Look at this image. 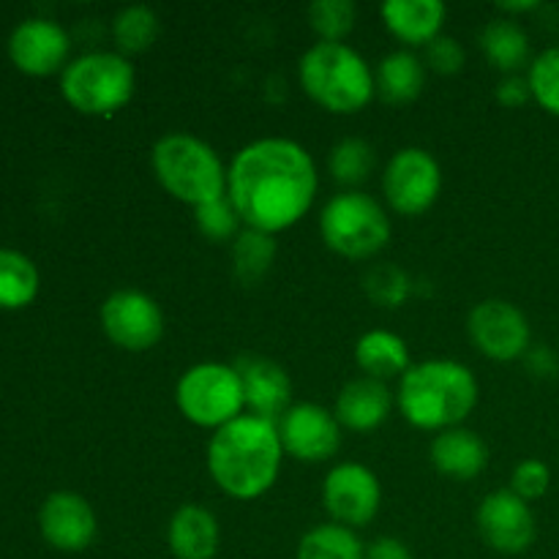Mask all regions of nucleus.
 Masks as SVG:
<instances>
[{
  "mask_svg": "<svg viewBox=\"0 0 559 559\" xmlns=\"http://www.w3.org/2000/svg\"><path fill=\"white\" fill-rule=\"evenodd\" d=\"M355 364L360 366L364 377L371 380H402L409 371V347L402 336L391 331H366L355 344Z\"/></svg>",
  "mask_w": 559,
  "mask_h": 559,
  "instance_id": "4be33fe9",
  "label": "nucleus"
},
{
  "mask_svg": "<svg viewBox=\"0 0 559 559\" xmlns=\"http://www.w3.org/2000/svg\"><path fill=\"white\" fill-rule=\"evenodd\" d=\"M358 22L353 0H314L309 5V25L320 41H344Z\"/></svg>",
  "mask_w": 559,
  "mask_h": 559,
  "instance_id": "c756f323",
  "label": "nucleus"
},
{
  "mask_svg": "<svg viewBox=\"0 0 559 559\" xmlns=\"http://www.w3.org/2000/svg\"><path fill=\"white\" fill-rule=\"evenodd\" d=\"M424 85L426 63L418 55L409 52V49L385 55L374 71L377 96L385 104H396V107L415 102L424 93Z\"/></svg>",
  "mask_w": 559,
  "mask_h": 559,
  "instance_id": "5701e85b",
  "label": "nucleus"
},
{
  "mask_svg": "<svg viewBox=\"0 0 559 559\" xmlns=\"http://www.w3.org/2000/svg\"><path fill=\"white\" fill-rule=\"evenodd\" d=\"M295 559H366V546L355 530L342 524H320L300 538Z\"/></svg>",
  "mask_w": 559,
  "mask_h": 559,
  "instance_id": "a878e982",
  "label": "nucleus"
},
{
  "mask_svg": "<svg viewBox=\"0 0 559 559\" xmlns=\"http://www.w3.org/2000/svg\"><path fill=\"white\" fill-rule=\"evenodd\" d=\"M533 102L559 118V47H549L530 63L527 71Z\"/></svg>",
  "mask_w": 559,
  "mask_h": 559,
  "instance_id": "7c9ffc66",
  "label": "nucleus"
},
{
  "mask_svg": "<svg viewBox=\"0 0 559 559\" xmlns=\"http://www.w3.org/2000/svg\"><path fill=\"white\" fill-rule=\"evenodd\" d=\"M44 540L58 551H85L96 538V513L85 497L74 491H55L38 513Z\"/></svg>",
  "mask_w": 559,
  "mask_h": 559,
  "instance_id": "2eb2a0df",
  "label": "nucleus"
},
{
  "mask_svg": "<svg viewBox=\"0 0 559 559\" xmlns=\"http://www.w3.org/2000/svg\"><path fill=\"white\" fill-rule=\"evenodd\" d=\"M136 87L134 66L120 52H87L63 69L60 91L82 115H115L131 102Z\"/></svg>",
  "mask_w": 559,
  "mask_h": 559,
  "instance_id": "0eeeda50",
  "label": "nucleus"
},
{
  "mask_svg": "<svg viewBox=\"0 0 559 559\" xmlns=\"http://www.w3.org/2000/svg\"><path fill=\"white\" fill-rule=\"evenodd\" d=\"M175 402L189 424L218 431L243 415V382L235 366L207 360L183 371L175 388Z\"/></svg>",
  "mask_w": 559,
  "mask_h": 559,
  "instance_id": "6e6552de",
  "label": "nucleus"
},
{
  "mask_svg": "<svg viewBox=\"0 0 559 559\" xmlns=\"http://www.w3.org/2000/svg\"><path fill=\"white\" fill-rule=\"evenodd\" d=\"M551 486V469L546 467L540 459H527V462L516 464L511 475V491L522 497L524 502L540 500Z\"/></svg>",
  "mask_w": 559,
  "mask_h": 559,
  "instance_id": "72a5a7b5",
  "label": "nucleus"
},
{
  "mask_svg": "<svg viewBox=\"0 0 559 559\" xmlns=\"http://www.w3.org/2000/svg\"><path fill=\"white\" fill-rule=\"evenodd\" d=\"M167 544L178 559H213L222 544L218 519L202 506H180L169 519Z\"/></svg>",
  "mask_w": 559,
  "mask_h": 559,
  "instance_id": "412c9836",
  "label": "nucleus"
},
{
  "mask_svg": "<svg viewBox=\"0 0 559 559\" xmlns=\"http://www.w3.org/2000/svg\"><path fill=\"white\" fill-rule=\"evenodd\" d=\"M467 333L475 347L491 360H519L530 353L533 331L530 320L511 300H480L467 317Z\"/></svg>",
  "mask_w": 559,
  "mask_h": 559,
  "instance_id": "9b49d317",
  "label": "nucleus"
},
{
  "mask_svg": "<svg viewBox=\"0 0 559 559\" xmlns=\"http://www.w3.org/2000/svg\"><path fill=\"white\" fill-rule=\"evenodd\" d=\"M497 102L502 104L506 109H519L524 107L527 102H533V91H530V82L527 76L522 74H508L497 82V91H495Z\"/></svg>",
  "mask_w": 559,
  "mask_h": 559,
  "instance_id": "c9c22d12",
  "label": "nucleus"
},
{
  "mask_svg": "<svg viewBox=\"0 0 559 559\" xmlns=\"http://www.w3.org/2000/svg\"><path fill=\"white\" fill-rule=\"evenodd\" d=\"M442 189L440 162L424 147L393 153L382 175V194L399 216H420L437 202Z\"/></svg>",
  "mask_w": 559,
  "mask_h": 559,
  "instance_id": "1a4fd4ad",
  "label": "nucleus"
},
{
  "mask_svg": "<svg viewBox=\"0 0 559 559\" xmlns=\"http://www.w3.org/2000/svg\"><path fill=\"white\" fill-rule=\"evenodd\" d=\"M497 9L506 11V14H527V11L540 9V3H535V0H524V3H497Z\"/></svg>",
  "mask_w": 559,
  "mask_h": 559,
  "instance_id": "58836bf2",
  "label": "nucleus"
},
{
  "mask_svg": "<svg viewBox=\"0 0 559 559\" xmlns=\"http://www.w3.org/2000/svg\"><path fill=\"white\" fill-rule=\"evenodd\" d=\"M112 38L118 44V52L140 55L151 49L158 38V16L147 5H126L112 20Z\"/></svg>",
  "mask_w": 559,
  "mask_h": 559,
  "instance_id": "cd10ccee",
  "label": "nucleus"
},
{
  "mask_svg": "<svg viewBox=\"0 0 559 559\" xmlns=\"http://www.w3.org/2000/svg\"><path fill=\"white\" fill-rule=\"evenodd\" d=\"M366 559H415V557L404 540L391 538V535H382V538L371 540L369 549H366Z\"/></svg>",
  "mask_w": 559,
  "mask_h": 559,
  "instance_id": "e433bc0d",
  "label": "nucleus"
},
{
  "mask_svg": "<svg viewBox=\"0 0 559 559\" xmlns=\"http://www.w3.org/2000/svg\"><path fill=\"white\" fill-rule=\"evenodd\" d=\"M382 502L380 478L366 464L342 462L322 484V506L342 527L358 530L374 522Z\"/></svg>",
  "mask_w": 559,
  "mask_h": 559,
  "instance_id": "f8f14e48",
  "label": "nucleus"
},
{
  "mask_svg": "<svg viewBox=\"0 0 559 559\" xmlns=\"http://www.w3.org/2000/svg\"><path fill=\"white\" fill-rule=\"evenodd\" d=\"M284 453L306 464L328 462L342 448V424L320 404H293L278 420Z\"/></svg>",
  "mask_w": 559,
  "mask_h": 559,
  "instance_id": "4468645a",
  "label": "nucleus"
},
{
  "mask_svg": "<svg viewBox=\"0 0 559 559\" xmlns=\"http://www.w3.org/2000/svg\"><path fill=\"white\" fill-rule=\"evenodd\" d=\"M429 456L437 473L453 480H473L489 467V445L464 426L440 431L431 442Z\"/></svg>",
  "mask_w": 559,
  "mask_h": 559,
  "instance_id": "6ab92c4d",
  "label": "nucleus"
},
{
  "mask_svg": "<svg viewBox=\"0 0 559 559\" xmlns=\"http://www.w3.org/2000/svg\"><path fill=\"white\" fill-rule=\"evenodd\" d=\"M235 369H238L240 382H243V399L249 415L278 424L282 415L293 407L289 404V399H293V382H289L287 371L276 360L254 358V355L240 358L235 364Z\"/></svg>",
  "mask_w": 559,
  "mask_h": 559,
  "instance_id": "f3484780",
  "label": "nucleus"
},
{
  "mask_svg": "<svg viewBox=\"0 0 559 559\" xmlns=\"http://www.w3.org/2000/svg\"><path fill=\"white\" fill-rule=\"evenodd\" d=\"M69 36L52 20H25L9 38V55L20 71L47 76L69 58Z\"/></svg>",
  "mask_w": 559,
  "mask_h": 559,
  "instance_id": "dca6fc26",
  "label": "nucleus"
},
{
  "mask_svg": "<svg viewBox=\"0 0 559 559\" xmlns=\"http://www.w3.org/2000/svg\"><path fill=\"white\" fill-rule=\"evenodd\" d=\"M278 426L257 415H240L222 426L207 442V473L224 495L235 500H257L273 489L282 473Z\"/></svg>",
  "mask_w": 559,
  "mask_h": 559,
  "instance_id": "f03ea898",
  "label": "nucleus"
},
{
  "mask_svg": "<svg viewBox=\"0 0 559 559\" xmlns=\"http://www.w3.org/2000/svg\"><path fill=\"white\" fill-rule=\"evenodd\" d=\"M364 289L377 306H382V309H396V306H402L407 300L409 278L396 265H374L364 276Z\"/></svg>",
  "mask_w": 559,
  "mask_h": 559,
  "instance_id": "2f4dec72",
  "label": "nucleus"
},
{
  "mask_svg": "<svg viewBox=\"0 0 559 559\" xmlns=\"http://www.w3.org/2000/svg\"><path fill=\"white\" fill-rule=\"evenodd\" d=\"M393 407V393L388 382L371 380V377H358L349 380L338 391L333 415L349 431H374L388 420Z\"/></svg>",
  "mask_w": 559,
  "mask_h": 559,
  "instance_id": "a211bd4d",
  "label": "nucleus"
},
{
  "mask_svg": "<svg viewBox=\"0 0 559 559\" xmlns=\"http://www.w3.org/2000/svg\"><path fill=\"white\" fill-rule=\"evenodd\" d=\"M480 49L497 71L506 76L519 74L530 60V36L516 20L500 16V20L486 22L480 31Z\"/></svg>",
  "mask_w": 559,
  "mask_h": 559,
  "instance_id": "b1692460",
  "label": "nucleus"
},
{
  "mask_svg": "<svg viewBox=\"0 0 559 559\" xmlns=\"http://www.w3.org/2000/svg\"><path fill=\"white\" fill-rule=\"evenodd\" d=\"M151 164L162 189L186 205L200 207L227 194V169L222 158L197 136L180 131L162 136L153 145Z\"/></svg>",
  "mask_w": 559,
  "mask_h": 559,
  "instance_id": "39448f33",
  "label": "nucleus"
},
{
  "mask_svg": "<svg viewBox=\"0 0 559 559\" xmlns=\"http://www.w3.org/2000/svg\"><path fill=\"white\" fill-rule=\"evenodd\" d=\"M102 331L115 347L129 353L153 349L164 336L162 306L140 289H118L102 304Z\"/></svg>",
  "mask_w": 559,
  "mask_h": 559,
  "instance_id": "9d476101",
  "label": "nucleus"
},
{
  "mask_svg": "<svg viewBox=\"0 0 559 559\" xmlns=\"http://www.w3.org/2000/svg\"><path fill=\"white\" fill-rule=\"evenodd\" d=\"M227 197L249 229L295 227L317 197V164L295 140L262 136L240 147L227 169Z\"/></svg>",
  "mask_w": 559,
  "mask_h": 559,
  "instance_id": "f257e3e1",
  "label": "nucleus"
},
{
  "mask_svg": "<svg viewBox=\"0 0 559 559\" xmlns=\"http://www.w3.org/2000/svg\"><path fill=\"white\" fill-rule=\"evenodd\" d=\"M194 218H197V229H200L207 240H216V243L238 238L240 224H243L227 194L207 202V205L194 207Z\"/></svg>",
  "mask_w": 559,
  "mask_h": 559,
  "instance_id": "473e14b6",
  "label": "nucleus"
},
{
  "mask_svg": "<svg viewBox=\"0 0 559 559\" xmlns=\"http://www.w3.org/2000/svg\"><path fill=\"white\" fill-rule=\"evenodd\" d=\"M524 358H527V369L533 371L535 377L557 374V358L549 347H530V353L524 355Z\"/></svg>",
  "mask_w": 559,
  "mask_h": 559,
  "instance_id": "4c0bfd02",
  "label": "nucleus"
},
{
  "mask_svg": "<svg viewBox=\"0 0 559 559\" xmlns=\"http://www.w3.org/2000/svg\"><path fill=\"white\" fill-rule=\"evenodd\" d=\"M424 63L429 66L431 71H437V74L451 76L464 69V63H467V52H464V47L456 41V38L437 36L435 41L426 44Z\"/></svg>",
  "mask_w": 559,
  "mask_h": 559,
  "instance_id": "f704fd0d",
  "label": "nucleus"
},
{
  "mask_svg": "<svg viewBox=\"0 0 559 559\" xmlns=\"http://www.w3.org/2000/svg\"><path fill=\"white\" fill-rule=\"evenodd\" d=\"M374 147L358 136H344L336 142L328 158V169H331L333 180L338 186H347V191H355V186L366 183V178L374 169Z\"/></svg>",
  "mask_w": 559,
  "mask_h": 559,
  "instance_id": "c85d7f7f",
  "label": "nucleus"
},
{
  "mask_svg": "<svg viewBox=\"0 0 559 559\" xmlns=\"http://www.w3.org/2000/svg\"><path fill=\"white\" fill-rule=\"evenodd\" d=\"M38 293V271L25 254L0 249V309H22Z\"/></svg>",
  "mask_w": 559,
  "mask_h": 559,
  "instance_id": "bb28decb",
  "label": "nucleus"
},
{
  "mask_svg": "<svg viewBox=\"0 0 559 559\" xmlns=\"http://www.w3.org/2000/svg\"><path fill=\"white\" fill-rule=\"evenodd\" d=\"M306 96L333 115H355L374 98V71L344 41H317L298 63Z\"/></svg>",
  "mask_w": 559,
  "mask_h": 559,
  "instance_id": "20e7f679",
  "label": "nucleus"
},
{
  "mask_svg": "<svg viewBox=\"0 0 559 559\" xmlns=\"http://www.w3.org/2000/svg\"><path fill=\"white\" fill-rule=\"evenodd\" d=\"M478 380L459 360H424L409 366L399 382V409L404 420L424 431L462 426L478 404Z\"/></svg>",
  "mask_w": 559,
  "mask_h": 559,
  "instance_id": "7ed1b4c3",
  "label": "nucleus"
},
{
  "mask_svg": "<svg viewBox=\"0 0 559 559\" xmlns=\"http://www.w3.org/2000/svg\"><path fill=\"white\" fill-rule=\"evenodd\" d=\"M382 22L399 41L418 47L442 36L448 9L442 0H385L380 9Z\"/></svg>",
  "mask_w": 559,
  "mask_h": 559,
  "instance_id": "aec40b11",
  "label": "nucleus"
},
{
  "mask_svg": "<svg viewBox=\"0 0 559 559\" xmlns=\"http://www.w3.org/2000/svg\"><path fill=\"white\" fill-rule=\"evenodd\" d=\"M475 524L489 549L500 555H524L535 544V513L530 502L513 495L511 489L491 491L484 497L475 513Z\"/></svg>",
  "mask_w": 559,
  "mask_h": 559,
  "instance_id": "ddd939ff",
  "label": "nucleus"
},
{
  "mask_svg": "<svg viewBox=\"0 0 559 559\" xmlns=\"http://www.w3.org/2000/svg\"><path fill=\"white\" fill-rule=\"evenodd\" d=\"M320 235L328 249L344 260H371L391 240V218L366 191H342L322 207Z\"/></svg>",
  "mask_w": 559,
  "mask_h": 559,
  "instance_id": "423d86ee",
  "label": "nucleus"
},
{
  "mask_svg": "<svg viewBox=\"0 0 559 559\" xmlns=\"http://www.w3.org/2000/svg\"><path fill=\"white\" fill-rule=\"evenodd\" d=\"M276 240L260 229H240L233 240V271L243 287H257L276 260Z\"/></svg>",
  "mask_w": 559,
  "mask_h": 559,
  "instance_id": "393cba45",
  "label": "nucleus"
}]
</instances>
